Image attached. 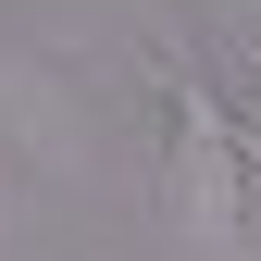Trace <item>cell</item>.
<instances>
[{
	"instance_id": "1",
	"label": "cell",
	"mask_w": 261,
	"mask_h": 261,
	"mask_svg": "<svg viewBox=\"0 0 261 261\" xmlns=\"http://www.w3.org/2000/svg\"><path fill=\"white\" fill-rule=\"evenodd\" d=\"M162 112H174V174H162V199H174V224H199V237H237L249 137L224 124V100H212L199 75H162Z\"/></svg>"
}]
</instances>
